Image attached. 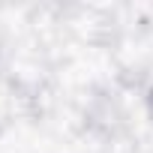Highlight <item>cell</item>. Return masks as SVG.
Returning <instances> with one entry per match:
<instances>
[{
    "instance_id": "1",
    "label": "cell",
    "mask_w": 153,
    "mask_h": 153,
    "mask_svg": "<svg viewBox=\"0 0 153 153\" xmlns=\"http://www.w3.org/2000/svg\"><path fill=\"white\" fill-rule=\"evenodd\" d=\"M147 105H150V114H153V90H150V99H147Z\"/></svg>"
}]
</instances>
